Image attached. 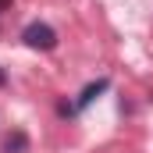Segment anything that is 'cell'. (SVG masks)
Masks as SVG:
<instances>
[{"mask_svg": "<svg viewBox=\"0 0 153 153\" xmlns=\"http://www.w3.org/2000/svg\"><path fill=\"white\" fill-rule=\"evenodd\" d=\"M22 39H25V46H29V50H43V53L57 46V32H53L46 22H29V25H25V32H22Z\"/></svg>", "mask_w": 153, "mask_h": 153, "instance_id": "cell-1", "label": "cell"}, {"mask_svg": "<svg viewBox=\"0 0 153 153\" xmlns=\"http://www.w3.org/2000/svg\"><path fill=\"white\" fill-rule=\"evenodd\" d=\"M107 89H111V78H96V82H89V85L82 89V96H78L75 107H78V111H85V107H89V103H93L100 93H107Z\"/></svg>", "mask_w": 153, "mask_h": 153, "instance_id": "cell-2", "label": "cell"}, {"mask_svg": "<svg viewBox=\"0 0 153 153\" xmlns=\"http://www.w3.org/2000/svg\"><path fill=\"white\" fill-rule=\"evenodd\" d=\"M4 150L7 153H25L29 150V135H25V132H11V135L4 139Z\"/></svg>", "mask_w": 153, "mask_h": 153, "instance_id": "cell-3", "label": "cell"}, {"mask_svg": "<svg viewBox=\"0 0 153 153\" xmlns=\"http://www.w3.org/2000/svg\"><path fill=\"white\" fill-rule=\"evenodd\" d=\"M57 111H61V114H64V117H71V114H75V111H78V107H71V103H64V100H61V103H57Z\"/></svg>", "mask_w": 153, "mask_h": 153, "instance_id": "cell-4", "label": "cell"}, {"mask_svg": "<svg viewBox=\"0 0 153 153\" xmlns=\"http://www.w3.org/2000/svg\"><path fill=\"white\" fill-rule=\"evenodd\" d=\"M4 7H11V0H0V11H4Z\"/></svg>", "mask_w": 153, "mask_h": 153, "instance_id": "cell-5", "label": "cell"}, {"mask_svg": "<svg viewBox=\"0 0 153 153\" xmlns=\"http://www.w3.org/2000/svg\"><path fill=\"white\" fill-rule=\"evenodd\" d=\"M0 85H7V75H4V71H0Z\"/></svg>", "mask_w": 153, "mask_h": 153, "instance_id": "cell-6", "label": "cell"}]
</instances>
